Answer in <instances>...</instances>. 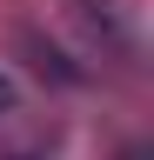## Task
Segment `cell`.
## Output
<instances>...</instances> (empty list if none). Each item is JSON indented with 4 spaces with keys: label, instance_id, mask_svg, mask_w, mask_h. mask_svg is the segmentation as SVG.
<instances>
[{
    "label": "cell",
    "instance_id": "2",
    "mask_svg": "<svg viewBox=\"0 0 154 160\" xmlns=\"http://www.w3.org/2000/svg\"><path fill=\"white\" fill-rule=\"evenodd\" d=\"M7 107H13V80L0 73V113H7Z\"/></svg>",
    "mask_w": 154,
    "mask_h": 160
},
{
    "label": "cell",
    "instance_id": "1",
    "mask_svg": "<svg viewBox=\"0 0 154 160\" xmlns=\"http://www.w3.org/2000/svg\"><path fill=\"white\" fill-rule=\"evenodd\" d=\"M74 33L101 60H141V0H67Z\"/></svg>",
    "mask_w": 154,
    "mask_h": 160
},
{
    "label": "cell",
    "instance_id": "3",
    "mask_svg": "<svg viewBox=\"0 0 154 160\" xmlns=\"http://www.w3.org/2000/svg\"><path fill=\"white\" fill-rule=\"evenodd\" d=\"M121 160H147V147H127V153H121Z\"/></svg>",
    "mask_w": 154,
    "mask_h": 160
},
{
    "label": "cell",
    "instance_id": "4",
    "mask_svg": "<svg viewBox=\"0 0 154 160\" xmlns=\"http://www.w3.org/2000/svg\"><path fill=\"white\" fill-rule=\"evenodd\" d=\"M7 160H27V153H7Z\"/></svg>",
    "mask_w": 154,
    "mask_h": 160
}]
</instances>
